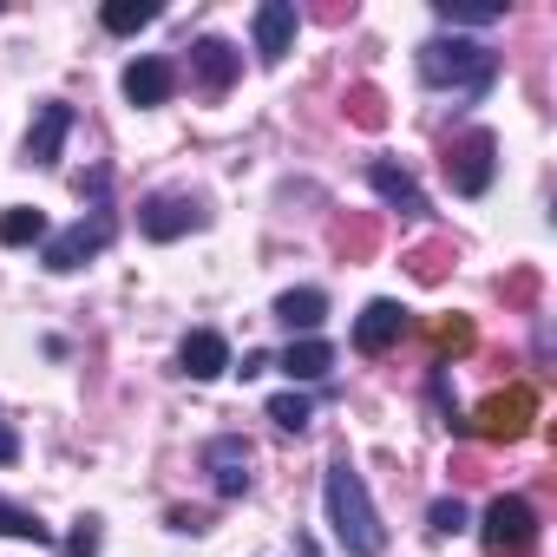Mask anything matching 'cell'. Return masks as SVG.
<instances>
[{
  "label": "cell",
  "instance_id": "6da1fadb",
  "mask_svg": "<svg viewBox=\"0 0 557 557\" xmlns=\"http://www.w3.org/2000/svg\"><path fill=\"white\" fill-rule=\"evenodd\" d=\"M322 498H329V524H335L342 550H355V557H381L387 524H381V511H374V498H368V479H361L348 459H335V466H329Z\"/></svg>",
  "mask_w": 557,
  "mask_h": 557
},
{
  "label": "cell",
  "instance_id": "7a4b0ae2",
  "mask_svg": "<svg viewBox=\"0 0 557 557\" xmlns=\"http://www.w3.org/2000/svg\"><path fill=\"white\" fill-rule=\"evenodd\" d=\"M420 79L440 86V92H485L498 79V53L479 47V40H426L420 47Z\"/></svg>",
  "mask_w": 557,
  "mask_h": 557
},
{
  "label": "cell",
  "instance_id": "3957f363",
  "mask_svg": "<svg viewBox=\"0 0 557 557\" xmlns=\"http://www.w3.org/2000/svg\"><path fill=\"white\" fill-rule=\"evenodd\" d=\"M112 236H119V223H112L106 210H92V216L66 223L60 236H47V269H53V275H73V269H86L99 249H112Z\"/></svg>",
  "mask_w": 557,
  "mask_h": 557
},
{
  "label": "cell",
  "instance_id": "277c9868",
  "mask_svg": "<svg viewBox=\"0 0 557 557\" xmlns=\"http://www.w3.org/2000/svg\"><path fill=\"white\" fill-rule=\"evenodd\" d=\"M492 171H498V138H492L485 125H472V132L446 151V177H453L459 197H485V190H492Z\"/></svg>",
  "mask_w": 557,
  "mask_h": 557
},
{
  "label": "cell",
  "instance_id": "5b68a950",
  "mask_svg": "<svg viewBox=\"0 0 557 557\" xmlns=\"http://www.w3.org/2000/svg\"><path fill=\"white\" fill-rule=\"evenodd\" d=\"M479 531H485V544H492L498 557H524V550L537 544V511H531L524 498H492Z\"/></svg>",
  "mask_w": 557,
  "mask_h": 557
},
{
  "label": "cell",
  "instance_id": "8992f818",
  "mask_svg": "<svg viewBox=\"0 0 557 557\" xmlns=\"http://www.w3.org/2000/svg\"><path fill=\"white\" fill-rule=\"evenodd\" d=\"M138 230H145L151 243H177V236L203 230V203H197V197H177V190H158V197H145Z\"/></svg>",
  "mask_w": 557,
  "mask_h": 557
},
{
  "label": "cell",
  "instance_id": "52a82bcc",
  "mask_svg": "<svg viewBox=\"0 0 557 557\" xmlns=\"http://www.w3.org/2000/svg\"><path fill=\"white\" fill-rule=\"evenodd\" d=\"M249 440L243 433H216L210 446H203V466H210V485H216V498H243L249 492Z\"/></svg>",
  "mask_w": 557,
  "mask_h": 557
},
{
  "label": "cell",
  "instance_id": "ba28073f",
  "mask_svg": "<svg viewBox=\"0 0 557 557\" xmlns=\"http://www.w3.org/2000/svg\"><path fill=\"white\" fill-rule=\"evenodd\" d=\"M289 53H296V8H289V0H262V8H256V60L283 66Z\"/></svg>",
  "mask_w": 557,
  "mask_h": 557
},
{
  "label": "cell",
  "instance_id": "9c48e42d",
  "mask_svg": "<svg viewBox=\"0 0 557 557\" xmlns=\"http://www.w3.org/2000/svg\"><path fill=\"white\" fill-rule=\"evenodd\" d=\"M66 132H73V106H66V99H47V106L34 112V125H27V164H60Z\"/></svg>",
  "mask_w": 557,
  "mask_h": 557
},
{
  "label": "cell",
  "instance_id": "30bf717a",
  "mask_svg": "<svg viewBox=\"0 0 557 557\" xmlns=\"http://www.w3.org/2000/svg\"><path fill=\"white\" fill-rule=\"evenodd\" d=\"M531 413H537V400H531V387H511V394H492V400L479 407V433H485V440H518V433L531 426Z\"/></svg>",
  "mask_w": 557,
  "mask_h": 557
},
{
  "label": "cell",
  "instance_id": "8fae6325",
  "mask_svg": "<svg viewBox=\"0 0 557 557\" xmlns=\"http://www.w3.org/2000/svg\"><path fill=\"white\" fill-rule=\"evenodd\" d=\"M400 335H407V309L400 302H368L361 322H355V348L361 355H387Z\"/></svg>",
  "mask_w": 557,
  "mask_h": 557
},
{
  "label": "cell",
  "instance_id": "7c38bea8",
  "mask_svg": "<svg viewBox=\"0 0 557 557\" xmlns=\"http://www.w3.org/2000/svg\"><path fill=\"white\" fill-rule=\"evenodd\" d=\"M119 86H125V99H132V106H164V99L177 92V73H171V60H151V53H145V60H132V66H125V79H119Z\"/></svg>",
  "mask_w": 557,
  "mask_h": 557
},
{
  "label": "cell",
  "instance_id": "4fadbf2b",
  "mask_svg": "<svg viewBox=\"0 0 557 557\" xmlns=\"http://www.w3.org/2000/svg\"><path fill=\"white\" fill-rule=\"evenodd\" d=\"M177 368H184L190 381H216V374L230 368V342H223L216 329H197V335H184V348H177Z\"/></svg>",
  "mask_w": 557,
  "mask_h": 557
},
{
  "label": "cell",
  "instance_id": "5bb4252c",
  "mask_svg": "<svg viewBox=\"0 0 557 557\" xmlns=\"http://www.w3.org/2000/svg\"><path fill=\"white\" fill-rule=\"evenodd\" d=\"M190 73H197V86H203V92H223V86L243 73V53H236L230 40H197V53H190Z\"/></svg>",
  "mask_w": 557,
  "mask_h": 557
},
{
  "label": "cell",
  "instance_id": "9a60e30c",
  "mask_svg": "<svg viewBox=\"0 0 557 557\" xmlns=\"http://www.w3.org/2000/svg\"><path fill=\"white\" fill-rule=\"evenodd\" d=\"M368 184H374V190H381V197H387V203H394L400 216H420V210H426L420 184H413V177H407L400 164H387V158H374V164H368Z\"/></svg>",
  "mask_w": 557,
  "mask_h": 557
},
{
  "label": "cell",
  "instance_id": "2e32d148",
  "mask_svg": "<svg viewBox=\"0 0 557 557\" xmlns=\"http://www.w3.org/2000/svg\"><path fill=\"white\" fill-rule=\"evenodd\" d=\"M329 315V296L322 289H289V296H275V322H283L289 335H315Z\"/></svg>",
  "mask_w": 557,
  "mask_h": 557
},
{
  "label": "cell",
  "instance_id": "e0dca14e",
  "mask_svg": "<svg viewBox=\"0 0 557 557\" xmlns=\"http://www.w3.org/2000/svg\"><path fill=\"white\" fill-rule=\"evenodd\" d=\"M275 368H283L289 381H322V374L335 368V348H329V342H315V335H302V342H289V348H283V361H275Z\"/></svg>",
  "mask_w": 557,
  "mask_h": 557
},
{
  "label": "cell",
  "instance_id": "ac0fdd59",
  "mask_svg": "<svg viewBox=\"0 0 557 557\" xmlns=\"http://www.w3.org/2000/svg\"><path fill=\"white\" fill-rule=\"evenodd\" d=\"M0 243H8V249L47 243V216H40V210H8V216H0Z\"/></svg>",
  "mask_w": 557,
  "mask_h": 557
},
{
  "label": "cell",
  "instance_id": "d6986e66",
  "mask_svg": "<svg viewBox=\"0 0 557 557\" xmlns=\"http://www.w3.org/2000/svg\"><path fill=\"white\" fill-rule=\"evenodd\" d=\"M0 537H21V544H53V531H47L34 511L8 505V498H0Z\"/></svg>",
  "mask_w": 557,
  "mask_h": 557
},
{
  "label": "cell",
  "instance_id": "ffe728a7",
  "mask_svg": "<svg viewBox=\"0 0 557 557\" xmlns=\"http://www.w3.org/2000/svg\"><path fill=\"white\" fill-rule=\"evenodd\" d=\"M151 21H158L151 0H112V8H106V27H112V34H138V27H151Z\"/></svg>",
  "mask_w": 557,
  "mask_h": 557
},
{
  "label": "cell",
  "instance_id": "44dd1931",
  "mask_svg": "<svg viewBox=\"0 0 557 557\" xmlns=\"http://www.w3.org/2000/svg\"><path fill=\"white\" fill-rule=\"evenodd\" d=\"M433 14H440L446 27H492L505 8H498V0H485V8H453V0H433Z\"/></svg>",
  "mask_w": 557,
  "mask_h": 557
},
{
  "label": "cell",
  "instance_id": "7402d4cb",
  "mask_svg": "<svg viewBox=\"0 0 557 557\" xmlns=\"http://www.w3.org/2000/svg\"><path fill=\"white\" fill-rule=\"evenodd\" d=\"M269 420L283 426V433H302L315 413H309V400H302V394H275V400H269Z\"/></svg>",
  "mask_w": 557,
  "mask_h": 557
},
{
  "label": "cell",
  "instance_id": "603a6c76",
  "mask_svg": "<svg viewBox=\"0 0 557 557\" xmlns=\"http://www.w3.org/2000/svg\"><path fill=\"white\" fill-rule=\"evenodd\" d=\"M433 531H440V537H459V531H466V505H459V498H440V505H433Z\"/></svg>",
  "mask_w": 557,
  "mask_h": 557
},
{
  "label": "cell",
  "instance_id": "cb8c5ba5",
  "mask_svg": "<svg viewBox=\"0 0 557 557\" xmlns=\"http://www.w3.org/2000/svg\"><path fill=\"white\" fill-rule=\"evenodd\" d=\"M92 550H99V518H79L66 537V557H92Z\"/></svg>",
  "mask_w": 557,
  "mask_h": 557
},
{
  "label": "cell",
  "instance_id": "d4e9b609",
  "mask_svg": "<svg viewBox=\"0 0 557 557\" xmlns=\"http://www.w3.org/2000/svg\"><path fill=\"white\" fill-rule=\"evenodd\" d=\"M14 459H21V433L0 420V466H14Z\"/></svg>",
  "mask_w": 557,
  "mask_h": 557
},
{
  "label": "cell",
  "instance_id": "484cf974",
  "mask_svg": "<svg viewBox=\"0 0 557 557\" xmlns=\"http://www.w3.org/2000/svg\"><path fill=\"white\" fill-rule=\"evenodd\" d=\"M355 112H361V125H381V99L374 92H355Z\"/></svg>",
  "mask_w": 557,
  "mask_h": 557
},
{
  "label": "cell",
  "instance_id": "4316f807",
  "mask_svg": "<svg viewBox=\"0 0 557 557\" xmlns=\"http://www.w3.org/2000/svg\"><path fill=\"white\" fill-rule=\"evenodd\" d=\"M171 524H177V531H203L210 518H203V511H171Z\"/></svg>",
  "mask_w": 557,
  "mask_h": 557
}]
</instances>
